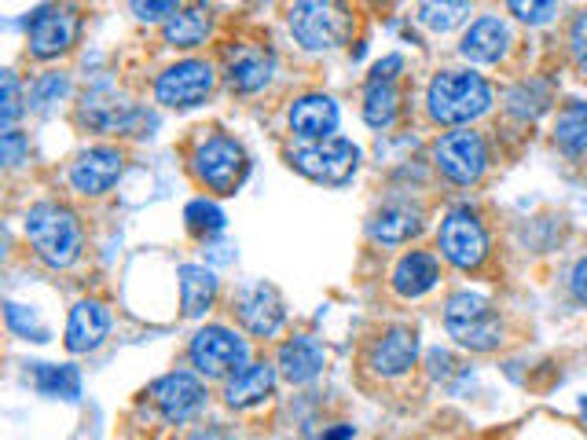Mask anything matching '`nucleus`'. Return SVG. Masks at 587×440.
Wrapping results in <instances>:
<instances>
[{
  "mask_svg": "<svg viewBox=\"0 0 587 440\" xmlns=\"http://www.w3.org/2000/svg\"><path fill=\"white\" fill-rule=\"evenodd\" d=\"M77 26H81V19H77L74 8H59V4L34 8L26 19L29 56L59 59L63 52H70V45L77 41Z\"/></svg>",
  "mask_w": 587,
  "mask_h": 440,
  "instance_id": "obj_11",
  "label": "nucleus"
},
{
  "mask_svg": "<svg viewBox=\"0 0 587 440\" xmlns=\"http://www.w3.org/2000/svg\"><path fill=\"white\" fill-rule=\"evenodd\" d=\"M77 114H81V122L88 129H96V133H121V129H129V122L136 118V103L121 93L118 85L104 82V85L88 88L77 107Z\"/></svg>",
  "mask_w": 587,
  "mask_h": 440,
  "instance_id": "obj_15",
  "label": "nucleus"
},
{
  "mask_svg": "<svg viewBox=\"0 0 587 440\" xmlns=\"http://www.w3.org/2000/svg\"><path fill=\"white\" fill-rule=\"evenodd\" d=\"M4 316H8V330H12V334L26 338V342H48V330L37 323V316L29 313L26 305L8 302L4 305Z\"/></svg>",
  "mask_w": 587,
  "mask_h": 440,
  "instance_id": "obj_33",
  "label": "nucleus"
},
{
  "mask_svg": "<svg viewBox=\"0 0 587 440\" xmlns=\"http://www.w3.org/2000/svg\"><path fill=\"white\" fill-rule=\"evenodd\" d=\"M438 249L452 268H478L489 257V232H484L481 217L470 206H455L448 217L441 220L438 232Z\"/></svg>",
  "mask_w": 587,
  "mask_h": 440,
  "instance_id": "obj_9",
  "label": "nucleus"
},
{
  "mask_svg": "<svg viewBox=\"0 0 587 440\" xmlns=\"http://www.w3.org/2000/svg\"><path fill=\"white\" fill-rule=\"evenodd\" d=\"M570 286H573L576 302L587 305V257H580V261H576L573 276H570Z\"/></svg>",
  "mask_w": 587,
  "mask_h": 440,
  "instance_id": "obj_41",
  "label": "nucleus"
},
{
  "mask_svg": "<svg viewBox=\"0 0 587 440\" xmlns=\"http://www.w3.org/2000/svg\"><path fill=\"white\" fill-rule=\"evenodd\" d=\"M444 327L470 353H492V349L503 345L500 316H495L489 297L474 294V290H455L444 302Z\"/></svg>",
  "mask_w": 587,
  "mask_h": 440,
  "instance_id": "obj_3",
  "label": "nucleus"
},
{
  "mask_svg": "<svg viewBox=\"0 0 587 440\" xmlns=\"http://www.w3.org/2000/svg\"><path fill=\"white\" fill-rule=\"evenodd\" d=\"M272 74H276V56L265 45H239L225 59V77L231 93L254 96L272 82Z\"/></svg>",
  "mask_w": 587,
  "mask_h": 440,
  "instance_id": "obj_17",
  "label": "nucleus"
},
{
  "mask_svg": "<svg viewBox=\"0 0 587 440\" xmlns=\"http://www.w3.org/2000/svg\"><path fill=\"white\" fill-rule=\"evenodd\" d=\"M191 173H195L199 184L209 187V192L236 195L250 173V158L236 136L214 133V136L202 139L195 147V155H191Z\"/></svg>",
  "mask_w": 587,
  "mask_h": 440,
  "instance_id": "obj_4",
  "label": "nucleus"
},
{
  "mask_svg": "<svg viewBox=\"0 0 587 440\" xmlns=\"http://www.w3.org/2000/svg\"><path fill=\"white\" fill-rule=\"evenodd\" d=\"M507 8L522 19V23H532V26H540V23H548L551 15H559V4H522V0H511Z\"/></svg>",
  "mask_w": 587,
  "mask_h": 440,
  "instance_id": "obj_36",
  "label": "nucleus"
},
{
  "mask_svg": "<svg viewBox=\"0 0 587 440\" xmlns=\"http://www.w3.org/2000/svg\"><path fill=\"white\" fill-rule=\"evenodd\" d=\"M236 316L254 338H276L287 323V305L272 283H254L236 294Z\"/></svg>",
  "mask_w": 587,
  "mask_h": 440,
  "instance_id": "obj_12",
  "label": "nucleus"
},
{
  "mask_svg": "<svg viewBox=\"0 0 587 440\" xmlns=\"http://www.w3.org/2000/svg\"><path fill=\"white\" fill-rule=\"evenodd\" d=\"M188 359L199 375L206 378H228L239 375L242 367H250V345L242 342L236 330L228 327H202L188 345Z\"/></svg>",
  "mask_w": 587,
  "mask_h": 440,
  "instance_id": "obj_7",
  "label": "nucleus"
},
{
  "mask_svg": "<svg viewBox=\"0 0 587 440\" xmlns=\"http://www.w3.org/2000/svg\"><path fill=\"white\" fill-rule=\"evenodd\" d=\"M34 389L48 400H67L77 404L81 400V371L70 364H37L34 371Z\"/></svg>",
  "mask_w": 587,
  "mask_h": 440,
  "instance_id": "obj_26",
  "label": "nucleus"
},
{
  "mask_svg": "<svg viewBox=\"0 0 587 440\" xmlns=\"http://www.w3.org/2000/svg\"><path fill=\"white\" fill-rule=\"evenodd\" d=\"M415 359H419V334L411 327H390L368 345V367L379 378L408 375Z\"/></svg>",
  "mask_w": 587,
  "mask_h": 440,
  "instance_id": "obj_16",
  "label": "nucleus"
},
{
  "mask_svg": "<svg viewBox=\"0 0 587 440\" xmlns=\"http://www.w3.org/2000/svg\"><path fill=\"white\" fill-rule=\"evenodd\" d=\"M400 70H404V59H400V56H386V59H382V63H374V66H371V77H368V82L393 85V82H397Z\"/></svg>",
  "mask_w": 587,
  "mask_h": 440,
  "instance_id": "obj_39",
  "label": "nucleus"
},
{
  "mask_svg": "<svg viewBox=\"0 0 587 440\" xmlns=\"http://www.w3.org/2000/svg\"><path fill=\"white\" fill-rule=\"evenodd\" d=\"M422 220H427V213H422L419 203H411V198H393V203H386L379 213L371 217L368 232H371L374 243L400 246V243H408V239H415L422 232Z\"/></svg>",
  "mask_w": 587,
  "mask_h": 440,
  "instance_id": "obj_19",
  "label": "nucleus"
},
{
  "mask_svg": "<svg viewBox=\"0 0 587 440\" xmlns=\"http://www.w3.org/2000/svg\"><path fill=\"white\" fill-rule=\"evenodd\" d=\"M121 169H125V155L110 144H99V147H88L74 158L70 166V187L77 195H104L110 187L118 184Z\"/></svg>",
  "mask_w": 587,
  "mask_h": 440,
  "instance_id": "obj_13",
  "label": "nucleus"
},
{
  "mask_svg": "<svg viewBox=\"0 0 587 440\" xmlns=\"http://www.w3.org/2000/svg\"><path fill=\"white\" fill-rule=\"evenodd\" d=\"M290 166L298 169L301 176L316 180V184L342 187L349 184L352 173L360 169V147L346 136L323 139V144H306L290 155Z\"/></svg>",
  "mask_w": 587,
  "mask_h": 440,
  "instance_id": "obj_6",
  "label": "nucleus"
},
{
  "mask_svg": "<svg viewBox=\"0 0 587 440\" xmlns=\"http://www.w3.org/2000/svg\"><path fill=\"white\" fill-rule=\"evenodd\" d=\"M133 12H136V19H144V23H151V19H161V15H177L180 8H177V4H169V0H161V4H144V0H136Z\"/></svg>",
  "mask_w": 587,
  "mask_h": 440,
  "instance_id": "obj_40",
  "label": "nucleus"
},
{
  "mask_svg": "<svg viewBox=\"0 0 587 440\" xmlns=\"http://www.w3.org/2000/svg\"><path fill=\"white\" fill-rule=\"evenodd\" d=\"M279 371L287 382L294 386H306L312 378L323 375V367H327V349H323L312 334H294L290 342L279 345Z\"/></svg>",
  "mask_w": 587,
  "mask_h": 440,
  "instance_id": "obj_21",
  "label": "nucleus"
},
{
  "mask_svg": "<svg viewBox=\"0 0 587 440\" xmlns=\"http://www.w3.org/2000/svg\"><path fill=\"white\" fill-rule=\"evenodd\" d=\"M107 334H110V313L99 302H77L74 308H70L63 345L74 356L93 353V349L104 345Z\"/></svg>",
  "mask_w": 587,
  "mask_h": 440,
  "instance_id": "obj_20",
  "label": "nucleus"
},
{
  "mask_svg": "<svg viewBox=\"0 0 587 440\" xmlns=\"http://www.w3.org/2000/svg\"><path fill=\"white\" fill-rule=\"evenodd\" d=\"M26 151H29V144H26V136L23 133H4L0 136V158H4V166H19L26 158Z\"/></svg>",
  "mask_w": 587,
  "mask_h": 440,
  "instance_id": "obj_37",
  "label": "nucleus"
},
{
  "mask_svg": "<svg viewBox=\"0 0 587 440\" xmlns=\"http://www.w3.org/2000/svg\"><path fill=\"white\" fill-rule=\"evenodd\" d=\"M580 412H584V415H587V396H584V400H580Z\"/></svg>",
  "mask_w": 587,
  "mask_h": 440,
  "instance_id": "obj_43",
  "label": "nucleus"
},
{
  "mask_svg": "<svg viewBox=\"0 0 587 440\" xmlns=\"http://www.w3.org/2000/svg\"><path fill=\"white\" fill-rule=\"evenodd\" d=\"M570 48H573V59H576V66L587 74V12L576 15V23L570 29Z\"/></svg>",
  "mask_w": 587,
  "mask_h": 440,
  "instance_id": "obj_38",
  "label": "nucleus"
},
{
  "mask_svg": "<svg viewBox=\"0 0 587 440\" xmlns=\"http://www.w3.org/2000/svg\"><path fill=\"white\" fill-rule=\"evenodd\" d=\"M67 93H70L67 74H45L34 88H29V107L45 110V107H52L56 99H63Z\"/></svg>",
  "mask_w": 587,
  "mask_h": 440,
  "instance_id": "obj_34",
  "label": "nucleus"
},
{
  "mask_svg": "<svg viewBox=\"0 0 587 440\" xmlns=\"http://www.w3.org/2000/svg\"><path fill=\"white\" fill-rule=\"evenodd\" d=\"M467 15H470V4H463V0H455V4H419V23L438 29V34H448V29L459 26Z\"/></svg>",
  "mask_w": 587,
  "mask_h": 440,
  "instance_id": "obj_31",
  "label": "nucleus"
},
{
  "mask_svg": "<svg viewBox=\"0 0 587 440\" xmlns=\"http://www.w3.org/2000/svg\"><path fill=\"white\" fill-rule=\"evenodd\" d=\"M0 85H4V107H0V125H4V133H12L19 110H23V103H19V82L12 70H4V77H0Z\"/></svg>",
  "mask_w": 587,
  "mask_h": 440,
  "instance_id": "obj_35",
  "label": "nucleus"
},
{
  "mask_svg": "<svg viewBox=\"0 0 587 440\" xmlns=\"http://www.w3.org/2000/svg\"><path fill=\"white\" fill-rule=\"evenodd\" d=\"M492 107V88L474 70H441L427 88V110L438 125H467Z\"/></svg>",
  "mask_w": 587,
  "mask_h": 440,
  "instance_id": "obj_2",
  "label": "nucleus"
},
{
  "mask_svg": "<svg viewBox=\"0 0 587 440\" xmlns=\"http://www.w3.org/2000/svg\"><path fill=\"white\" fill-rule=\"evenodd\" d=\"M151 400H155V407L169 423H188V418H195L206 407V386L191 371H173V375H161L151 386Z\"/></svg>",
  "mask_w": 587,
  "mask_h": 440,
  "instance_id": "obj_14",
  "label": "nucleus"
},
{
  "mask_svg": "<svg viewBox=\"0 0 587 440\" xmlns=\"http://www.w3.org/2000/svg\"><path fill=\"white\" fill-rule=\"evenodd\" d=\"M180 308L188 319H199L209 313V305L217 302V276L206 265H180Z\"/></svg>",
  "mask_w": 587,
  "mask_h": 440,
  "instance_id": "obj_25",
  "label": "nucleus"
},
{
  "mask_svg": "<svg viewBox=\"0 0 587 440\" xmlns=\"http://www.w3.org/2000/svg\"><path fill=\"white\" fill-rule=\"evenodd\" d=\"M433 166L444 180L459 187L478 184L489 169V144H484L481 133H470V129H455V133H444L438 144H433Z\"/></svg>",
  "mask_w": 587,
  "mask_h": 440,
  "instance_id": "obj_8",
  "label": "nucleus"
},
{
  "mask_svg": "<svg viewBox=\"0 0 587 440\" xmlns=\"http://www.w3.org/2000/svg\"><path fill=\"white\" fill-rule=\"evenodd\" d=\"M272 389H276V367H268V364H250V367H242L239 375L228 378V386H225V404L236 407V412H247V407L265 404V400L272 396Z\"/></svg>",
  "mask_w": 587,
  "mask_h": 440,
  "instance_id": "obj_24",
  "label": "nucleus"
},
{
  "mask_svg": "<svg viewBox=\"0 0 587 440\" xmlns=\"http://www.w3.org/2000/svg\"><path fill=\"white\" fill-rule=\"evenodd\" d=\"M23 232L29 246H34V254L48 268H70L81 257V243H85L77 213L63 203L29 206L23 217Z\"/></svg>",
  "mask_w": 587,
  "mask_h": 440,
  "instance_id": "obj_1",
  "label": "nucleus"
},
{
  "mask_svg": "<svg viewBox=\"0 0 587 440\" xmlns=\"http://www.w3.org/2000/svg\"><path fill=\"white\" fill-rule=\"evenodd\" d=\"M161 37H166V45H173V48H199L209 37L206 8H180L177 15L166 19Z\"/></svg>",
  "mask_w": 587,
  "mask_h": 440,
  "instance_id": "obj_27",
  "label": "nucleus"
},
{
  "mask_svg": "<svg viewBox=\"0 0 587 440\" xmlns=\"http://www.w3.org/2000/svg\"><path fill=\"white\" fill-rule=\"evenodd\" d=\"M290 133L306 144H323V139H334V129H338V103L323 93L298 96L290 103Z\"/></svg>",
  "mask_w": 587,
  "mask_h": 440,
  "instance_id": "obj_18",
  "label": "nucleus"
},
{
  "mask_svg": "<svg viewBox=\"0 0 587 440\" xmlns=\"http://www.w3.org/2000/svg\"><path fill=\"white\" fill-rule=\"evenodd\" d=\"M441 279V261L438 254H430V249H411V254H404L397 268H393V290H397L400 297H422L430 294L433 286H438Z\"/></svg>",
  "mask_w": 587,
  "mask_h": 440,
  "instance_id": "obj_23",
  "label": "nucleus"
},
{
  "mask_svg": "<svg viewBox=\"0 0 587 440\" xmlns=\"http://www.w3.org/2000/svg\"><path fill=\"white\" fill-rule=\"evenodd\" d=\"M548 88H543L540 82H525V85H518L511 93V110L514 114H522V118H536V114H543L548 110Z\"/></svg>",
  "mask_w": 587,
  "mask_h": 440,
  "instance_id": "obj_32",
  "label": "nucleus"
},
{
  "mask_svg": "<svg viewBox=\"0 0 587 440\" xmlns=\"http://www.w3.org/2000/svg\"><path fill=\"white\" fill-rule=\"evenodd\" d=\"M184 224H188L191 235L214 239V235L225 232L228 217H225V209H220L217 203H209V198H191V203L184 206Z\"/></svg>",
  "mask_w": 587,
  "mask_h": 440,
  "instance_id": "obj_30",
  "label": "nucleus"
},
{
  "mask_svg": "<svg viewBox=\"0 0 587 440\" xmlns=\"http://www.w3.org/2000/svg\"><path fill=\"white\" fill-rule=\"evenodd\" d=\"M290 34L298 37L301 48L309 52H327V48H338L349 41L352 15L338 4H320V0H306V4H294L290 15Z\"/></svg>",
  "mask_w": 587,
  "mask_h": 440,
  "instance_id": "obj_5",
  "label": "nucleus"
},
{
  "mask_svg": "<svg viewBox=\"0 0 587 440\" xmlns=\"http://www.w3.org/2000/svg\"><path fill=\"white\" fill-rule=\"evenodd\" d=\"M507 45H511V29L503 23L500 15H481L459 41V52L463 59L470 63H500L507 56Z\"/></svg>",
  "mask_w": 587,
  "mask_h": 440,
  "instance_id": "obj_22",
  "label": "nucleus"
},
{
  "mask_svg": "<svg viewBox=\"0 0 587 440\" xmlns=\"http://www.w3.org/2000/svg\"><path fill=\"white\" fill-rule=\"evenodd\" d=\"M554 144L565 155H587V103H570L554 122Z\"/></svg>",
  "mask_w": 587,
  "mask_h": 440,
  "instance_id": "obj_28",
  "label": "nucleus"
},
{
  "mask_svg": "<svg viewBox=\"0 0 587 440\" xmlns=\"http://www.w3.org/2000/svg\"><path fill=\"white\" fill-rule=\"evenodd\" d=\"M217 88V70L206 59H184L158 74L155 99L169 110H191Z\"/></svg>",
  "mask_w": 587,
  "mask_h": 440,
  "instance_id": "obj_10",
  "label": "nucleus"
},
{
  "mask_svg": "<svg viewBox=\"0 0 587 440\" xmlns=\"http://www.w3.org/2000/svg\"><path fill=\"white\" fill-rule=\"evenodd\" d=\"M397 85L368 82V88H363V122L371 129H390L393 118H397Z\"/></svg>",
  "mask_w": 587,
  "mask_h": 440,
  "instance_id": "obj_29",
  "label": "nucleus"
},
{
  "mask_svg": "<svg viewBox=\"0 0 587 440\" xmlns=\"http://www.w3.org/2000/svg\"><path fill=\"white\" fill-rule=\"evenodd\" d=\"M320 440H352V426H334Z\"/></svg>",
  "mask_w": 587,
  "mask_h": 440,
  "instance_id": "obj_42",
  "label": "nucleus"
}]
</instances>
